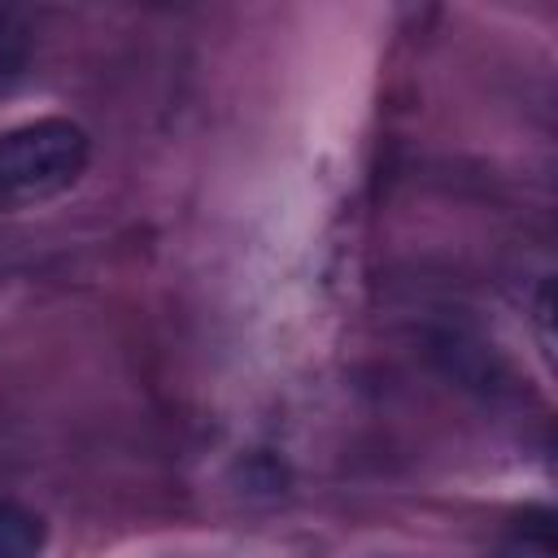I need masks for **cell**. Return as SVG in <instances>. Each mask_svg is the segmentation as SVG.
Segmentation results:
<instances>
[{
  "mask_svg": "<svg viewBox=\"0 0 558 558\" xmlns=\"http://www.w3.org/2000/svg\"><path fill=\"white\" fill-rule=\"evenodd\" d=\"M92 157V140L70 118H35L0 131V214L70 192Z\"/></svg>",
  "mask_w": 558,
  "mask_h": 558,
  "instance_id": "obj_1",
  "label": "cell"
},
{
  "mask_svg": "<svg viewBox=\"0 0 558 558\" xmlns=\"http://www.w3.org/2000/svg\"><path fill=\"white\" fill-rule=\"evenodd\" d=\"M44 554V519L0 501V558H39Z\"/></svg>",
  "mask_w": 558,
  "mask_h": 558,
  "instance_id": "obj_2",
  "label": "cell"
},
{
  "mask_svg": "<svg viewBox=\"0 0 558 558\" xmlns=\"http://www.w3.org/2000/svg\"><path fill=\"white\" fill-rule=\"evenodd\" d=\"M26 61H31V22L17 9L0 4V83L22 74Z\"/></svg>",
  "mask_w": 558,
  "mask_h": 558,
  "instance_id": "obj_3",
  "label": "cell"
}]
</instances>
